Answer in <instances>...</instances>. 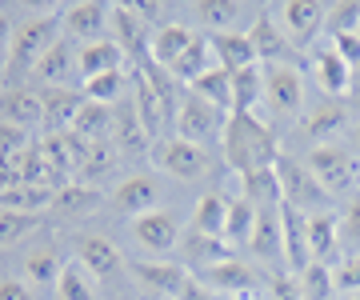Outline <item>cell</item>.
<instances>
[{"label":"cell","mask_w":360,"mask_h":300,"mask_svg":"<svg viewBox=\"0 0 360 300\" xmlns=\"http://www.w3.org/2000/svg\"><path fill=\"white\" fill-rule=\"evenodd\" d=\"M40 100H44V132H72L77 124V112L84 105V92H72V89H49L40 92Z\"/></svg>","instance_id":"24"},{"label":"cell","mask_w":360,"mask_h":300,"mask_svg":"<svg viewBox=\"0 0 360 300\" xmlns=\"http://www.w3.org/2000/svg\"><path fill=\"white\" fill-rule=\"evenodd\" d=\"M240 196L257 212H276L284 204V193H281V176L276 169H257V172H245L240 176Z\"/></svg>","instance_id":"25"},{"label":"cell","mask_w":360,"mask_h":300,"mask_svg":"<svg viewBox=\"0 0 360 300\" xmlns=\"http://www.w3.org/2000/svg\"><path fill=\"white\" fill-rule=\"evenodd\" d=\"M52 188H37V184H16L8 193H0V209L25 212V216H40L44 209H52Z\"/></svg>","instance_id":"34"},{"label":"cell","mask_w":360,"mask_h":300,"mask_svg":"<svg viewBox=\"0 0 360 300\" xmlns=\"http://www.w3.org/2000/svg\"><path fill=\"white\" fill-rule=\"evenodd\" d=\"M257 216L260 212L248 204L245 196H236V200H229V221H224V240L229 244H248V236H252V228H257Z\"/></svg>","instance_id":"40"},{"label":"cell","mask_w":360,"mask_h":300,"mask_svg":"<svg viewBox=\"0 0 360 300\" xmlns=\"http://www.w3.org/2000/svg\"><path fill=\"white\" fill-rule=\"evenodd\" d=\"M224 120H229V112H220L217 105L200 100L196 92H184V96H180V105H176V120H172V136L193 141V144L205 148L208 141H220Z\"/></svg>","instance_id":"5"},{"label":"cell","mask_w":360,"mask_h":300,"mask_svg":"<svg viewBox=\"0 0 360 300\" xmlns=\"http://www.w3.org/2000/svg\"><path fill=\"white\" fill-rule=\"evenodd\" d=\"M108 204H112L120 216H132V221L144 216V212H156V204H160V181L148 176V172H132V176H124V181L112 188Z\"/></svg>","instance_id":"11"},{"label":"cell","mask_w":360,"mask_h":300,"mask_svg":"<svg viewBox=\"0 0 360 300\" xmlns=\"http://www.w3.org/2000/svg\"><path fill=\"white\" fill-rule=\"evenodd\" d=\"M60 252L56 248H37V252H28V261H25V276H28V285H56L60 280Z\"/></svg>","instance_id":"42"},{"label":"cell","mask_w":360,"mask_h":300,"mask_svg":"<svg viewBox=\"0 0 360 300\" xmlns=\"http://www.w3.org/2000/svg\"><path fill=\"white\" fill-rule=\"evenodd\" d=\"M352 92H360V65L352 68Z\"/></svg>","instance_id":"57"},{"label":"cell","mask_w":360,"mask_h":300,"mask_svg":"<svg viewBox=\"0 0 360 300\" xmlns=\"http://www.w3.org/2000/svg\"><path fill=\"white\" fill-rule=\"evenodd\" d=\"M220 152L236 176H245L257 169H276L281 144H276V132L269 129V120L252 117V112H229L224 132H220Z\"/></svg>","instance_id":"1"},{"label":"cell","mask_w":360,"mask_h":300,"mask_svg":"<svg viewBox=\"0 0 360 300\" xmlns=\"http://www.w3.org/2000/svg\"><path fill=\"white\" fill-rule=\"evenodd\" d=\"M208 40H212L217 65L224 68V72H240V68L260 65V60H257V48H252V37H248V32H220V37H208Z\"/></svg>","instance_id":"27"},{"label":"cell","mask_w":360,"mask_h":300,"mask_svg":"<svg viewBox=\"0 0 360 300\" xmlns=\"http://www.w3.org/2000/svg\"><path fill=\"white\" fill-rule=\"evenodd\" d=\"M101 204V193L92 188V184H65V188H56L52 196V212H60V216H84Z\"/></svg>","instance_id":"37"},{"label":"cell","mask_w":360,"mask_h":300,"mask_svg":"<svg viewBox=\"0 0 360 300\" xmlns=\"http://www.w3.org/2000/svg\"><path fill=\"white\" fill-rule=\"evenodd\" d=\"M132 240L144 248V252H153V256H168L180 240V224L172 212L156 209V212H144L132 221Z\"/></svg>","instance_id":"14"},{"label":"cell","mask_w":360,"mask_h":300,"mask_svg":"<svg viewBox=\"0 0 360 300\" xmlns=\"http://www.w3.org/2000/svg\"><path fill=\"white\" fill-rule=\"evenodd\" d=\"M80 68H77V53L68 48L65 40H56L49 53H44V60L37 65V72L32 77L44 80V84H52V89H68V80L77 77Z\"/></svg>","instance_id":"30"},{"label":"cell","mask_w":360,"mask_h":300,"mask_svg":"<svg viewBox=\"0 0 360 300\" xmlns=\"http://www.w3.org/2000/svg\"><path fill=\"white\" fill-rule=\"evenodd\" d=\"M264 105V65L232 72V112H252Z\"/></svg>","instance_id":"31"},{"label":"cell","mask_w":360,"mask_h":300,"mask_svg":"<svg viewBox=\"0 0 360 300\" xmlns=\"http://www.w3.org/2000/svg\"><path fill=\"white\" fill-rule=\"evenodd\" d=\"M176 300H220V296L205 285V280H200V276H188V285L180 288V296H176Z\"/></svg>","instance_id":"53"},{"label":"cell","mask_w":360,"mask_h":300,"mask_svg":"<svg viewBox=\"0 0 360 300\" xmlns=\"http://www.w3.org/2000/svg\"><path fill=\"white\" fill-rule=\"evenodd\" d=\"M248 248H252V256L257 261H284V228H281V209L276 212H260L257 216V228L248 236Z\"/></svg>","instance_id":"28"},{"label":"cell","mask_w":360,"mask_h":300,"mask_svg":"<svg viewBox=\"0 0 360 300\" xmlns=\"http://www.w3.org/2000/svg\"><path fill=\"white\" fill-rule=\"evenodd\" d=\"M224 221H229V200L220 193H205L193 209V233L200 236H224Z\"/></svg>","instance_id":"33"},{"label":"cell","mask_w":360,"mask_h":300,"mask_svg":"<svg viewBox=\"0 0 360 300\" xmlns=\"http://www.w3.org/2000/svg\"><path fill=\"white\" fill-rule=\"evenodd\" d=\"M56 296L60 300H96V280L89 276V268L80 261H68L60 268V280H56Z\"/></svg>","instance_id":"38"},{"label":"cell","mask_w":360,"mask_h":300,"mask_svg":"<svg viewBox=\"0 0 360 300\" xmlns=\"http://www.w3.org/2000/svg\"><path fill=\"white\" fill-rule=\"evenodd\" d=\"M13 16L0 8V77L8 72V53H13Z\"/></svg>","instance_id":"52"},{"label":"cell","mask_w":360,"mask_h":300,"mask_svg":"<svg viewBox=\"0 0 360 300\" xmlns=\"http://www.w3.org/2000/svg\"><path fill=\"white\" fill-rule=\"evenodd\" d=\"M28 144H32V132L13 120H0V157H20Z\"/></svg>","instance_id":"48"},{"label":"cell","mask_w":360,"mask_h":300,"mask_svg":"<svg viewBox=\"0 0 360 300\" xmlns=\"http://www.w3.org/2000/svg\"><path fill=\"white\" fill-rule=\"evenodd\" d=\"M304 164H309V172L316 176V184H321L328 196L348 193L352 181H360V164L352 160L348 148H340V144H316V148H309Z\"/></svg>","instance_id":"6"},{"label":"cell","mask_w":360,"mask_h":300,"mask_svg":"<svg viewBox=\"0 0 360 300\" xmlns=\"http://www.w3.org/2000/svg\"><path fill=\"white\" fill-rule=\"evenodd\" d=\"M324 32H328V40L345 37V32H360V0L324 4Z\"/></svg>","instance_id":"41"},{"label":"cell","mask_w":360,"mask_h":300,"mask_svg":"<svg viewBox=\"0 0 360 300\" xmlns=\"http://www.w3.org/2000/svg\"><path fill=\"white\" fill-rule=\"evenodd\" d=\"M148 157H153L156 169L176 176V181H196L208 172V152L193 141H180V136H160Z\"/></svg>","instance_id":"8"},{"label":"cell","mask_w":360,"mask_h":300,"mask_svg":"<svg viewBox=\"0 0 360 300\" xmlns=\"http://www.w3.org/2000/svg\"><path fill=\"white\" fill-rule=\"evenodd\" d=\"M32 228H37V216H25V212L0 209V248H13L16 240H25Z\"/></svg>","instance_id":"46"},{"label":"cell","mask_w":360,"mask_h":300,"mask_svg":"<svg viewBox=\"0 0 360 300\" xmlns=\"http://www.w3.org/2000/svg\"><path fill=\"white\" fill-rule=\"evenodd\" d=\"M208 68H217V53H212V40L205 37V32H196L193 44L180 53V60L168 72H172V80H180V84H193L196 77H205Z\"/></svg>","instance_id":"29"},{"label":"cell","mask_w":360,"mask_h":300,"mask_svg":"<svg viewBox=\"0 0 360 300\" xmlns=\"http://www.w3.org/2000/svg\"><path fill=\"white\" fill-rule=\"evenodd\" d=\"M77 261L89 268L92 280H112L124 273V256L108 236H80L77 240Z\"/></svg>","instance_id":"15"},{"label":"cell","mask_w":360,"mask_h":300,"mask_svg":"<svg viewBox=\"0 0 360 300\" xmlns=\"http://www.w3.org/2000/svg\"><path fill=\"white\" fill-rule=\"evenodd\" d=\"M217 296H248L252 288H257V273H252V264L245 261H224V264H212V268H205V276H200Z\"/></svg>","instance_id":"21"},{"label":"cell","mask_w":360,"mask_h":300,"mask_svg":"<svg viewBox=\"0 0 360 300\" xmlns=\"http://www.w3.org/2000/svg\"><path fill=\"white\" fill-rule=\"evenodd\" d=\"M188 92H196L208 105H217L220 112H232V72H224L220 65L208 68L205 77H196L193 84H188Z\"/></svg>","instance_id":"35"},{"label":"cell","mask_w":360,"mask_h":300,"mask_svg":"<svg viewBox=\"0 0 360 300\" xmlns=\"http://www.w3.org/2000/svg\"><path fill=\"white\" fill-rule=\"evenodd\" d=\"M0 120H13L20 129H37L44 124V100H40V92L25 89V84H13V89L0 92Z\"/></svg>","instance_id":"20"},{"label":"cell","mask_w":360,"mask_h":300,"mask_svg":"<svg viewBox=\"0 0 360 300\" xmlns=\"http://www.w3.org/2000/svg\"><path fill=\"white\" fill-rule=\"evenodd\" d=\"M248 37H252V48H257L260 65H296V48L284 40L272 8H260L257 20H252V28H248Z\"/></svg>","instance_id":"12"},{"label":"cell","mask_w":360,"mask_h":300,"mask_svg":"<svg viewBox=\"0 0 360 300\" xmlns=\"http://www.w3.org/2000/svg\"><path fill=\"white\" fill-rule=\"evenodd\" d=\"M269 300H304L300 276H292V273H276V276L269 280Z\"/></svg>","instance_id":"50"},{"label":"cell","mask_w":360,"mask_h":300,"mask_svg":"<svg viewBox=\"0 0 360 300\" xmlns=\"http://www.w3.org/2000/svg\"><path fill=\"white\" fill-rule=\"evenodd\" d=\"M193 13L196 25L205 28V37H220V32H248L260 8L240 4V0H200Z\"/></svg>","instance_id":"10"},{"label":"cell","mask_w":360,"mask_h":300,"mask_svg":"<svg viewBox=\"0 0 360 300\" xmlns=\"http://www.w3.org/2000/svg\"><path fill=\"white\" fill-rule=\"evenodd\" d=\"M60 40V8L56 4H44V8H32V13L13 28V53H8V72L4 77H28L37 72V65L44 60L52 44Z\"/></svg>","instance_id":"2"},{"label":"cell","mask_w":360,"mask_h":300,"mask_svg":"<svg viewBox=\"0 0 360 300\" xmlns=\"http://www.w3.org/2000/svg\"><path fill=\"white\" fill-rule=\"evenodd\" d=\"M129 268L144 288H153V292L172 296V300L180 296V288L188 285V276H193L184 264H172V261H132Z\"/></svg>","instance_id":"17"},{"label":"cell","mask_w":360,"mask_h":300,"mask_svg":"<svg viewBox=\"0 0 360 300\" xmlns=\"http://www.w3.org/2000/svg\"><path fill=\"white\" fill-rule=\"evenodd\" d=\"M272 16H276L284 40L296 53L312 48L324 37V4H316V0H284V4L272 8Z\"/></svg>","instance_id":"7"},{"label":"cell","mask_w":360,"mask_h":300,"mask_svg":"<svg viewBox=\"0 0 360 300\" xmlns=\"http://www.w3.org/2000/svg\"><path fill=\"white\" fill-rule=\"evenodd\" d=\"M112 136H116V148H120L124 157H144V152H153V136L144 132V124L136 120V112H129V117L116 120Z\"/></svg>","instance_id":"39"},{"label":"cell","mask_w":360,"mask_h":300,"mask_svg":"<svg viewBox=\"0 0 360 300\" xmlns=\"http://www.w3.org/2000/svg\"><path fill=\"white\" fill-rule=\"evenodd\" d=\"M328 44H333L336 53L345 56V65H348V68H356V65H360V32H345V37H333Z\"/></svg>","instance_id":"51"},{"label":"cell","mask_w":360,"mask_h":300,"mask_svg":"<svg viewBox=\"0 0 360 300\" xmlns=\"http://www.w3.org/2000/svg\"><path fill=\"white\" fill-rule=\"evenodd\" d=\"M348 112L360 120V92H352V96H348Z\"/></svg>","instance_id":"55"},{"label":"cell","mask_w":360,"mask_h":300,"mask_svg":"<svg viewBox=\"0 0 360 300\" xmlns=\"http://www.w3.org/2000/svg\"><path fill=\"white\" fill-rule=\"evenodd\" d=\"M304 228H309V252H312V261L324 264L336 248H340V212H333V209L312 212V216H304Z\"/></svg>","instance_id":"26"},{"label":"cell","mask_w":360,"mask_h":300,"mask_svg":"<svg viewBox=\"0 0 360 300\" xmlns=\"http://www.w3.org/2000/svg\"><path fill=\"white\" fill-rule=\"evenodd\" d=\"M281 228H284V264H288V273H292V276H300L312 264L304 212H296V209H288V204H281Z\"/></svg>","instance_id":"19"},{"label":"cell","mask_w":360,"mask_h":300,"mask_svg":"<svg viewBox=\"0 0 360 300\" xmlns=\"http://www.w3.org/2000/svg\"><path fill=\"white\" fill-rule=\"evenodd\" d=\"M345 300H360V292H356V296H345Z\"/></svg>","instance_id":"58"},{"label":"cell","mask_w":360,"mask_h":300,"mask_svg":"<svg viewBox=\"0 0 360 300\" xmlns=\"http://www.w3.org/2000/svg\"><path fill=\"white\" fill-rule=\"evenodd\" d=\"M340 244L352 248L348 256H356V252H360V196H352V200H348V209L340 212Z\"/></svg>","instance_id":"47"},{"label":"cell","mask_w":360,"mask_h":300,"mask_svg":"<svg viewBox=\"0 0 360 300\" xmlns=\"http://www.w3.org/2000/svg\"><path fill=\"white\" fill-rule=\"evenodd\" d=\"M108 13H112V4L77 0V4H65V8H60V28H65V37L80 40V44H92V40H101V32L108 28Z\"/></svg>","instance_id":"13"},{"label":"cell","mask_w":360,"mask_h":300,"mask_svg":"<svg viewBox=\"0 0 360 300\" xmlns=\"http://www.w3.org/2000/svg\"><path fill=\"white\" fill-rule=\"evenodd\" d=\"M333 280H336V292L356 296V292H360V252H356V256H345V264L333 273Z\"/></svg>","instance_id":"49"},{"label":"cell","mask_w":360,"mask_h":300,"mask_svg":"<svg viewBox=\"0 0 360 300\" xmlns=\"http://www.w3.org/2000/svg\"><path fill=\"white\" fill-rule=\"evenodd\" d=\"M20 184H37V188H49V164H44L40 141H32L25 152H20Z\"/></svg>","instance_id":"45"},{"label":"cell","mask_w":360,"mask_h":300,"mask_svg":"<svg viewBox=\"0 0 360 300\" xmlns=\"http://www.w3.org/2000/svg\"><path fill=\"white\" fill-rule=\"evenodd\" d=\"M116 117L108 105H96V100H84L77 112V124H72V136H80V141H104L108 132H112Z\"/></svg>","instance_id":"36"},{"label":"cell","mask_w":360,"mask_h":300,"mask_svg":"<svg viewBox=\"0 0 360 300\" xmlns=\"http://www.w3.org/2000/svg\"><path fill=\"white\" fill-rule=\"evenodd\" d=\"M193 37H196V28H188V25H180V20H165V25L153 32V48H148V65H156V68H172L180 60V53L193 44Z\"/></svg>","instance_id":"22"},{"label":"cell","mask_w":360,"mask_h":300,"mask_svg":"<svg viewBox=\"0 0 360 300\" xmlns=\"http://www.w3.org/2000/svg\"><path fill=\"white\" fill-rule=\"evenodd\" d=\"M77 68H80V80H92V77H104V72H120L124 68V48L116 40H92V44H80L77 48Z\"/></svg>","instance_id":"23"},{"label":"cell","mask_w":360,"mask_h":300,"mask_svg":"<svg viewBox=\"0 0 360 300\" xmlns=\"http://www.w3.org/2000/svg\"><path fill=\"white\" fill-rule=\"evenodd\" d=\"M276 176H281V193H284V204H288V209L312 216V212H324L328 204H333V196L316 184V176L309 172L304 160L284 157L281 152V160H276Z\"/></svg>","instance_id":"4"},{"label":"cell","mask_w":360,"mask_h":300,"mask_svg":"<svg viewBox=\"0 0 360 300\" xmlns=\"http://www.w3.org/2000/svg\"><path fill=\"white\" fill-rule=\"evenodd\" d=\"M264 105L272 120H292L304 117V77L296 65H264Z\"/></svg>","instance_id":"3"},{"label":"cell","mask_w":360,"mask_h":300,"mask_svg":"<svg viewBox=\"0 0 360 300\" xmlns=\"http://www.w3.org/2000/svg\"><path fill=\"white\" fill-rule=\"evenodd\" d=\"M312 72H316V89L324 96H352V68L345 65V56L333 44H321L312 53Z\"/></svg>","instance_id":"16"},{"label":"cell","mask_w":360,"mask_h":300,"mask_svg":"<svg viewBox=\"0 0 360 300\" xmlns=\"http://www.w3.org/2000/svg\"><path fill=\"white\" fill-rule=\"evenodd\" d=\"M108 28L116 32V44L124 48V56H136V65H148V48H153V32L156 28L141 16L136 4H112Z\"/></svg>","instance_id":"9"},{"label":"cell","mask_w":360,"mask_h":300,"mask_svg":"<svg viewBox=\"0 0 360 300\" xmlns=\"http://www.w3.org/2000/svg\"><path fill=\"white\" fill-rule=\"evenodd\" d=\"M0 300H37V296H32V288H28L25 280L4 276V280H0Z\"/></svg>","instance_id":"54"},{"label":"cell","mask_w":360,"mask_h":300,"mask_svg":"<svg viewBox=\"0 0 360 300\" xmlns=\"http://www.w3.org/2000/svg\"><path fill=\"white\" fill-rule=\"evenodd\" d=\"M348 129V105L328 100V105L312 108L309 117L300 120V136L316 148V144H336V136Z\"/></svg>","instance_id":"18"},{"label":"cell","mask_w":360,"mask_h":300,"mask_svg":"<svg viewBox=\"0 0 360 300\" xmlns=\"http://www.w3.org/2000/svg\"><path fill=\"white\" fill-rule=\"evenodd\" d=\"M129 84V72L120 68V72H104V77H92L84 80V100H96V105H112L116 96L124 92Z\"/></svg>","instance_id":"43"},{"label":"cell","mask_w":360,"mask_h":300,"mask_svg":"<svg viewBox=\"0 0 360 300\" xmlns=\"http://www.w3.org/2000/svg\"><path fill=\"white\" fill-rule=\"evenodd\" d=\"M300 288H304V300H328L336 292V280H333V268L328 264H316L312 261L304 273H300Z\"/></svg>","instance_id":"44"},{"label":"cell","mask_w":360,"mask_h":300,"mask_svg":"<svg viewBox=\"0 0 360 300\" xmlns=\"http://www.w3.org/2000/svg\"><path fill=\"white\" fill-rule=\"evenodd\" d=\"M184 256H188V264L212 268V264L232 261V244L224 240V236H200V233H188V236H184Z\"/></svg>","instance_id":"32"},{"label":"cell","mask_w":360,"mask_h":300,"mask_svg":"<svg viewBox=\"0 0 360 300\" xmlns=\"http://www.w3.org/2000/svg\"><path fill=\"white\" fill-rule=\"evenodd\" d=\"M348 141H352V148H356V157H360V120L352 124V132H348Z\"/></svg>","instance_id":"56"}]
</instances>
